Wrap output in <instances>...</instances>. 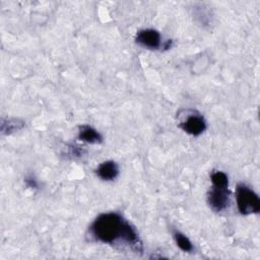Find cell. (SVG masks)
<instances>
[{"label":"cell","instance_id":"cell-1","mask_svg":"<svg viewBox=\"0 0 260 260\" xmlns=\"http://www.w3.org/2000/svg\"><path fill=\"white\" fill-rule=\"evenodd\" d=\"M88 232L98 242L127 247L135 253L143 252V244L136 230L117 212L100 214L89 225Z\"/></svg>","mask_w":260,"mask_h":260},{"label":"cell","instance_id":"cell-2","mask_svg":"<svg viewBox=\"0 0 260 260\" xmlns=\"http://www.w3.org/2000/svg\"><path fill=\"white\" fill-rule=\"evenodd\" d=\"M236 201L238 210L243 215L256 214L260 211V199L257 193L244 183L236 187Z\"/></svg>","mask_w":260,"mask_h":260},{"label":"cell","instance_id":"cell-3","mask_svg":"<svg viewBox=\"0 0 260 260\" xmlns=\"http://www.w3.org/2000/svg\"><path fill=\"white\" fill-rule=\"evenodd\" d=\"M179 127L192 136H199L205 131L207 125L203 115L197 111H188L179 122Z\"/></svg>","mask_w":260,"mask_h":260},{"label":"cell","instance_id":"cell-4","mask_svg":"<svg viewBox=\"0 0 260 260\" xmlns=\"http://www.w3.org/2000/svg\"><path fill=\"white\" fill-rule=\"evenodd\" d=\"M207 203L213 211H223L230 203L229 187L212 186L207 193Z\"/></svg>","mask_w":260,"mask_h":260},{"label":"cell","instance_id":"cell-5","mask_svg":"<svg viewBox=\"0 0 260 260\" xmlns=\"http://www.w3.org/2000/svg\"><path fill=\"white\" fill-rule=\"evenodd\" d=\"M135 42L146 49L157 50L161 46L160 34L153 28H144L137 31Z\"/></svg>","mask_w":260,"mask_h":260},{"label":"cell","instance_id":"cell-6","mask_svg":"<svg viewBox=\"0 0 260 260\" xmlns=\"http://www.w3.org/2000/svg\"><path fill=\"white\" fill-rule=\"evenodd\" d=\"M95 174L103 181H113L119 175V167L114 160H106L98 166Z\"/></svg>","mask_w":260,"mask_h":260},{"label":"cell","instance_id":"cell-7","mask_svg":"<svg viewBox=\"0 0 260 260\" xmlns=\"http://www.w3.org/2000/svg\"><path fill=\"white\" fill-rule=\"evenodd\" d=\"M78 139L90 143V144H100L103 142L102 134L89 125H81L78 128Z\"/></svg>","mask_w":260,"mask_h":260},{"label":"cell","instance_id":"cell-8","mask_svg":"<svg viewBox=\"0 0 260 260\" xmlns=\"http://www.w3.org/2000/svg\"><path fill=\"white\" fill-rule=\"evenodd\" d=\"M24 122L16 118H7L1 122V132L2 134H12L24 127Z\"/></svg>","mask_w":260,"mask_h":260},{"label":"cell","instance_id":"cell-9","mask_svg":"<svg viewBox=\"0 0 260 260\" xmlns=\"http://www.w3.org/2000/svg\"><path fill=\"white\" fill-rule=\"evenodd\" d=\"M174 239L177 244V246L184 252H192L194 250L192 242L189 240L187 236H185L183 233L179 231L174 232Z\"/></svg>","mask_w":260,"mask_h":260},{"label":"cell","instance_id":"cell-10","mask_svg":"<svg viewBox=\"0 0 260 260\" xmlns=\"http://www.w3.org/2000/svg\"><path fill=\"white\" fill-rule=\"evenodd\" d=\"M210 180L212 186L216 187H229V178L225 173L221 171H215L211 174Z\"/></svg>","mask_w":260,"mask_h":260},{"label":"cell","instance_id":"cell-11","mask_svg":"<svg viewBox=\"0 0 260 260\" xmlns=\"http://www.w3.org/2000/svg\"><path fill=\"white\" fill-rule=\"evenodd\" d=\"M69 153H70L73 157H79V156L82 155L83 149L80 148V147L77 146V145H73V146H70Z\"/></svg>","mask_w":260,"mask_h":260},{"label":"cell","instance_id":"cell-12","mask_svg":"<svg viewBox=\"0 0 260 260\" xmlns=\"http://www.w3.org/2000/svg\"><path fill=\"white\" fill-rule=\"evenodd\" d=\"M24 181H25V184L28 187H30V188H37L38 187V181H37V179L32 175L26 176Z\"/></svg>","mask_w":260,"mask_h":260}]
</instances>
